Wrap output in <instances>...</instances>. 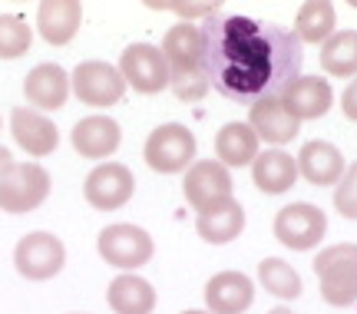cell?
<instances>
[{"instance_id": "cell-1", "label": "cell", "mask_w": 357, "mask_h": 314, "mask_svg": "<svg viewBox=\"0 0 357 314\" xmlns=\"http://www.w3.org/2000/svg\"><path fill=\"white\" fill-rule=\"evenodd\" d=\"M305 50L294 30L252 17H208L202 24V66L208 83L231 103L278 100L301 76Z\"/></svg>"}, {"instance_id": "cell-2", "label": "cell", "mask_w": 357, "mask_h": 314, "mask_svg": "<svg viewBox=\"0 0 357 314\" xmlns=\"http://www.w3.org/2000/svg\"><path fill=\"white\" fill-rule=\"evenodd\" d=\"M314 275L321 281V298L331 308H347L357 301V245H331L318 251Z\"/></svg>"}, {"instance_id": "cell-3", "label": "cell", "mask_w": 357, "mask_h": 314, "mask_svg": "<svg viewBox=\"0 0 357 314\" xmlns=\"http://www.w3.org/2000/svg\"><path fill=\"white\" fill-rule=\"evenodd\" d=\"M50 195V172L37 163H10L0 172V209L26 215L40 209Z\"/></svg>"}, {"instance_id": "cell-4", "label": "cell", "mask_w": 357, "mask_h": 314, "mask_svg": "<svg viewBox=\"0 0 357 314\" xmlns=\"http://www.w3.org/2000/svg\"><path fill=\"white\" fill-rule=\"evenodd\" d=\"M142 156H146V165L153 172H162V176L185 172V165L195 163V136H192L189 126L162 123L159 129L149 133Z\"/></svg>"}, {"instance_id": "cell-5", "label": "cell", "mask_w": 357, "mask_h": 314, "mask_svg": "<svg viewBox=\"0 0 357 314\" xmlns=\"http://www.w3.org/2000/svg\"><path fill=\"white\" fill-rule=\"evenodd\" d=\"M96 251L106 264L113 268H123V271H136L142 264L153 262V239L149 232L139 225H129V222H119V225H109L100 232L96 239Z\"/></svg>"}, {"instance_id": "cell-6", "label": "cell", "mask_w": 357, "mask_h": 314, "mask_svg": "<svg viewBox=\"0 0 357 314\" xmlns=\"http://www.w3.org/2000/svg\"><path fill=\"white\" fill-rule=\"evenodd\" d=\"M328 232V215L311 202H291L275 215V239L291 251L314 248Z\"/></svg>"}, {"instance_id": "cell-7", "label": "cell", "mask_w": 357, "mask_h": 314, "mask_svg": "<svg viewBox=\"0 0 357 314\" xmlns=\"http://www.w3.org/2000/svg\"><path fill=\"white\" fill-rule=\"evenodd\" d=\"M70 89L77 93L79 103L96 106V110H106V106L123 103V96H126V80H123L119 70L109 66V63L86 60L73 70V76H70Z\"/></svg>"}, {"instance_id": "cell-8", "label": "cell", "mask_w": 357, "mask_h": 314, "mask_svg": "<svg viewBox=\"0 0 357 314\" xmlns=\"http://www.w3.org/2000/svg\"><path fill=\"white\" fill-rule=\"evenodd\" d=\"M13 264L30 281H47V278L63 271L66 248H63V241L56 239V235H50V232H30V235H24V239L17 241Z\"/></svg>"}, {"instance_id": "cell-9", "label": "cell", "mask_w": 357, "mask_h": 314, "mask_svg": "<svg viewBox=\"0 0 357 314\" xmlns=\"http://www.w3.org/2000/svg\"><path fill=\"white\" fill-rule=\"evenodd\" d=\"M182 192H185V202L199 215L235 199L231 195L229 169L218 163V159H199V163H192L189 172H185V182H182Z\"/></svg>"}, {"instance_id": "cell-10", "label": "cell", "mask_w": 357, "mask_h": 314, "mask_svg": "<svg viewBox=\"0 0 357 314\" xmlns=\"http://www.w3.org/2000/svg\"><path fill=\"white\" fill-rule=\"evenodd\" d=\"M119 76L126 80L136 93H159L169 87V66L166 57L153 43H129L119 57Z\"/></svg>"}, {"instance_id": "cell-11", "label": "cell", "mask_w": 357, "mask_h": 314, "mask_svg": "<svg viewBox=\"0 0 357 314\" xmlns=\"http://www.w3.org/2000/svg\"><path fill=\"white\" fill-rule=\"evenodd\" d=\"M136 192V176L129 172V165L123 163H102L96 165L93 172L83 182V195L93 209L100 212H113V209H123Z\"/></svg>"}, {"instance_id": "cell-12", "label": "cell", "mask_w": 357, "mask_h": 314, "mask_svg": "<svg viewBox=\"0 0 357 314\" xmlns=\"http://www.w3.org/2000/svg\"><path fill=\"white\" fill-rule=\"evenodd\" d=\"M278 100L284 103V110L298 123H305V119H321V116L331 110L334 93L324 76H298V80H291L288 87L281 89Z\"/></svg>"}, {"instance_id": "cell-13", "label": "cell", "mask_w": 357, "mask_h": 314, "mask_svg": "<svg viewBox=\"0 0 357 314\" xmlns=\"http://www.w3.org/2000/svg\"><path fill=\"white\" fill-rule=\"evenodd\" d=\"M24 96L30 103V110L37 113H53L60 110L70 96V76L60 63H40L33 66L24 80Z\"/></svg>"}, {"instance_id": "cell-14", "label": "cell", "mask_w": 357, "mask_h": 314, "mask_svg": "<svg viewBox=\"0 0 357 314\" xmlns=\"http://www.w3.org/2000/svg\"><path fill=\"white\" fill-rule=\"evenodd\" d=\"M255 301V285L242 271H218L205 285V304L212 314H242Z\"/></svg>"}, {"instance_id": "cell-15", "label": "cell", "mask_w": 357, "mask_h": 314, "mask_svg": "<svg viewBox=\"0 0 357 314\" xmlns=\"http://www.w3.org/2000/svg\"><path fill=\"white\" fill-rule=\"evenodd\" d=\"M10 133L26 156H50V152L60 146L56 126L43 113L30 110V106H17L10 113Z\"/></svg>"}, {"instance_id": "cell-16", "label": "cell", "mask_w": 357, "mask_h": 314, "mask_svg": "<svg viewBox=\"0 0 357 314\" xmlns=\"http://www.w3.org/2000/svg\"><path fill=\"white\" fill-rule=\"evenodd\" d=\"M162 57H166L169 76L199 73L202 66V27L195 24H176L162 40Z\"/></svg>"}, {"instance_id": "cell-17", "label": "cell", "mask_w": 357, "mask_h": 314, "mask_svg": "<svg viewBox=\"0 0 357 314\" xmlns=\"http://www.w3.org/2000/svg\"><path fill=\"white\" fill-rule=\"evenodd\" d=\"M298 176L311 186H337V179L344 176V156L331 142H305V149L298 152Z\"/></svg>"}, {"instance_id": "cell-18", "label": "cell", "mask_w": 357, "mask_h": 314, "mask_svg": "<svg viewBox=\"0 0 357 314\" xmlns=\"http://www.w3.org/2000/svg\"><path fill=\"white\" fill-rule=\"evenodd\" d=\"M79 24H83V3L79 0H47L37 7V30L40 37L53 43V47H63L77 37Z\"/></svg>"}, {"instance_id": "cell-19", "label": "cell", "mask_w": 357, "mask_h": 314, "mask_svg": "<svg viewBox=\"0 0 357 314\" xmlns=\"http://www.w3.org/2000/svg\"><path fill=\"white\" fill-rule=\"evenodd\" d=\"M73 149L83 156V159H106L119 149V123L109 119V116H86L73 126Z\"/></svg>"}, {"instance_id": "cell-20", "label": "cell", "mask_w": 357, "mask_h": 314, "mask_svg": "<svg viewBox=\"0 0 357 314\" xmlns=\"http://www.w3.org/2000/svg\"><path fill=\"white\" fill-rule=\"evenodd\" d=\"M248 126L255 129L258 139H265V142H271V146H284V142H291V139L301 133V123L284 110V103L281 100L255 103L252 113H248Z\"/></svg>"}, {"instance_id": "cell-21", "label": "cell", "mask_w": 357, "mask_h": 314, "mask_svg": "<svg viewBox=\"0 0 357 314\" xmlns=\"http://www.w3.org/2000/svg\"><path fill=\"white\" fill-rule=\"evenodd\" d=\"M252 182H255L265 195H281L298 182V163L291 152L284 149H265L255 156L252 163Z\"/></svg>"}, {"instance_id": "cell-22", "label": "cell", "mask_w": 357, "mask_h": 314, "mask_svg": "<svg viewBox=\"0 0 357 314\" xmlns=\"http://www.w3.org/2000/svg\"><path fill=\"white\" fill-rule=\"evenodd\" d=\"M106 301H109V308H113L116 314H153L155 288L146 281V278L126 271V275H119L109 281Z\"/></svg>"}, {"instance_id": "cell-23", "label": "cell", "mask_w": 357, "mask_h": 314, "mask_svg": "<svg viewBox=\"0 0 357 314\" xmlns=\"http://www.w3.org/2000/svg\"><path fill=\"white\" fill-rule=\"evenodd\" d=\"M215 156L225 169L252 165L258 156V136L248 123H225L215 136Z\"/></svg>"}, {"instance_id": "cell-24", "label": "cell", "mask_w": 357, "mask_h": 314, "mask_svg": "<svg viewBox=\"0 0 357 314\" xmlns=\"http://www.w3.org/2000/svg\"><path fill=\"white\" fill-rule=\"evenodd\" d=\"M242 228H245V209L235 199L218 205V209H208V212L195 218V232L208 245H229V241L242 235Z\"/></svg>"}, {"instance_id": "cell-25", "label": "cell", "mask_w": 357, "mask_h": 314, "mask_svg": "<svg viewBox=\"0 0 357 314\" xmlns=\"http://www.w3.org/2000/svg\"><path fill=\"white\" fill-rule=\"evenodd\" d=\"M334 24H337V13H334L331 0H307L298 10L294 37L301 43H324L334 33Z\"/></svg>"}, {"instance_id": "cell-26", "label": "cell", "mask_w": 357, "mask_h": 314, "mask_svg": "<svg viewBox=\"0 0 357 314\" xmlns=\"http://www.w3.org/2000/svg\"><path fill=\"white\" fill-rule=\"evenodd\" d=\"M321 66L324 73L331 76H357V30H337L324 40V50H321Z\"/></svg>"}, {"instance_id": "cell-27", "label": "cell", "mask_w": 357, "mask_h": 314, "mask_svg": "<svg viewBox=\"0 0 357 314\" xmlns=\"http://www.w3.org/2000/svg\"><path fill=\"white\" fill-rule=\"evenodd\" d=\"M258 281H261L265 291H271L275 298H284V301H294L301 294V275L281 258L258 262Z\"/></svg>"}, {"instance_id": "cell-28", "label": "cell", "mask_w": 357, "mask_h": 314, "mask_svg": "<svg viewBox=\"0 0 357 314\" xmlns=\"http://www.w3.org/2000/svg\"><path fill=\"white\" fill-rule=\"evenodd\" d=\"M30 43H33V30L24 17L0 13V60H17L30 53Z\"/></svg>"}, {"instance_id": "cell-29", "label": "cell", "mask_w": 357, "mask_h": 314, "mask_svg": "<svg viewBox=\"0 0 357 314\" xmlns=\"http://www.w3.org/2000/svg\"><path fill=\"white\" fill-rule=\"evenodd\" d=\"M334 209L357 222V163H351L344 169V176L337 179V186H334Z\"/></svg>"}, {"instance_id": "cell-30", "label": "cell", "mask_w": 357, "mask_h": 314, "mask_svg": "<svg viewBox=\"0 0 357 314\" xmlns=\"http://www.w3.org/2000/svg\"><path fill=\"white\" fill-rule=\"evenodd\" d=\"M159 10H176V13H182V17H199V13H205V17H215L218 3H189V7H182V3H162Z\"/></svg>"}, {"instance_id": "cell-31", "label": "cell", "mask_w": 357, "mask_h": 314, "mask_svg": "<svg viewBox=\"0 0 357 314\" xmlns=\"http://www.w3.org/2000/svg\"><path fill=\"white\" fill-rule=\"evenodd\" d=\"M341 110L351 123H357V76L344 87V96H341Z\"/></svg>"}, {"instance_id": "cell-32", "label": "cell", "mask_w": 357, "mask_h": 314, "mask_svg": "<svg viewBox=\"0 0 357 314\" xmlns=\"http://www.w3.org/2000/svg\"><path fill=\"white\" fill-rule=\"evenodd\" d=\"M10 163H13V159H10V152H7L3 146H0V172H3V169H7Z\"/></svg>"}, {"instance_id": "cell-33", "label": "cell", "mask_w": 357, "mask_h": 314, "mask_svg": "<svg viewBox=\"0 0 357 314\" xmlns=\"http://www.w3.org/2000/svg\"><path fill=\"white\" fill-rule=\"evenodd\" d=\"M268 314H291V308H275V311H268Z\"/></svg>"}, {"instance_id": "cell-34", "label": "cell", "mask_w": 357, "mask_h": 314, "mask_svg": "<svg viewBox=\"0 0 357 314\" xmlns=\"http://www.w3.org/2000/svg\"><path fill=\"white\" fill-rule=\"evenodd\" d=\"M182 314H208V311H182Z\"/></svg>"}]
</instances>
